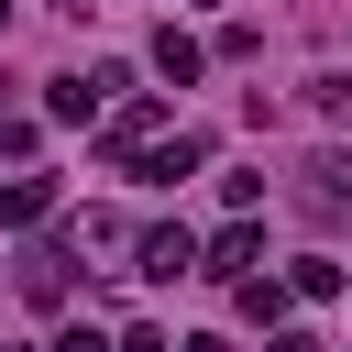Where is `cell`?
<instances>
[{"mask_svg": "<svg viewBox=\"0 0 352 352\" xmlns=\"http://www.w3.org/2000/svg\"><path fill=\"white\" fill-rule=\"evenodd\" d=\"M297 209H308L319 231H341V220H352V165H341V154H319V165H308V187H297Z\"/></svg>", "mask_w": 352, "mask_h": 352, "instance_id": "1", "label": "cell"}, {"mask_svg": "<svg viewBox=\"0 0 352 352\" xmlns=\"http://www.w3.org/2000/svg\"><path fill=\"white\" fill-rule=\"evenodd\" d=\"M143 275H154V286L198 275V242H187V231H143Z\"/></svg>", "mask_w": 352, "mask_h": 352, "instance_id": "2", "label": "cell"}, {"mask_svg": "<svg viewBox=\"0 0 352 352\" xmlns=\"http://www.w3.org/2000/svg\"><path fill=\"white\" fill-rule=\"evenodd\" d=\"M165 132V99H121L110 110V154H132V143H154Z\"/></svg>", "mask_w": 352, "mask_h": 352, "instance_id": "3", "label": "cell"}, {"mask_svg": "<svg viewBox=\"0 0 352 352\" xmlns=\"http://www.w3.org/2000/svg\"><path fill=\"white\" fill-rule=\"evenodd\" d=\"M44 209H55V176H11V187H0V220H11V231H33Z\"/></svg>", "mask_w": 352, "mask_h": 352, "instance_id": "4", "label": "cell"}, {"mask_svg": "<svg viewBox=\"0 0 352 352\" xmlns=\"http://www.w3.org/2000/svg\"><path fill=\"white\" fill-rule=\"evenodd\" d=\"M99 99H110V88H99V77H55V88H44V121H88V110H99Z\"/></svg>", "mask_w": 352, "mask_h": 352, "instance_id": "5", "label": "cell"}, {"mask_svg": "<svg viewBox=\"0 0 352 352\" xmlns=\"http://www.w3.org/2000/svg\"><path fill=\"white\" fill-rule=\"evenodd\" d=\"M132 176H143V187H176V176H198V143H187V132H176V143H165V154H143V165H132Z\"/></svg>", "mask_w": 352, "mask_h": 352, "instance_id": "6", "label": "cell"}, {"mask_svg": "<svg viewBox=\"0 0 352 352\" xmlns=\"http://www.w3.org/2000/svg\"><path fill=\"white\" fill-rule=\"evenodd\" d=\"M22 297H44V308H55V297H66V253H44V242H33V253H22Z\"/></svg>", "mask_w": 352, "mask_h": 352, "instance_id": "7", "label": "cell"}, {"mask_svg": "<svg viewBox=\"0 0 352 352\" xmlns=\"http://www.w3.org/2000/svg\"><path fill=\"white\" fill-rule=\"evenodd\" d=\"M154 66L187 88V77H198V33H176V22H165V33H154Z\"/></svg>", "mask_w": 352, "mask_h": 352, "instance_id": "8", "label": "cell"}, {"mask_svg": "<svg viewBox=\"0 0 352 352\" xmlns=\"http://www.w3.org/2000/svg\"><path fill=\"white\" fill-rule=\"evenodd\" d=\"M253 253H264V231H220V253H209V275H253Z\"/></svg>", "mask_w": 352, "mask_h": 352, "instance_id": "9", "label": "cell"}, {"mask_svg": "<svg viewBox=\"0 0 352 352\" xmlns=\"http://www.w3.org/2000/svg\"><path fill=\"white\" fill-rule=\"evenodd\" d=\"M55 352H110V341H99V330H88V319H77V330H66V341H55Z\"/></svg>", "mask_w": 352, "mask_h": 352, "instance_id": "10", "label": "cell"}, {"mask_svg": "<svg viewBox=\"0 0 352 352\" xmlns=\"http://www.w3.org/2000/svg\"><path fill=\"white\" fill-rule=\"evenodd\" d=\"M264 352H319V341H308V330H275V341H264Z\"/></svg>", "mask_w": 352, "mask_h": 352, "instance_id": "11", "label": "cell"}, {"mask_svg": "<svg viewBox=\"0 0 352 352\" xmlns=\"http://www.w3.org/2000/svg\"><path fill=\"white\" fill-rule=\"evenodd\" d=\"M187 352H231V341H220V330H198V341H187Z\"/></svg>", "mask_w": 352, "mask_h": 352, "instance_id": "12", "label": "cell"}]
</instances>
